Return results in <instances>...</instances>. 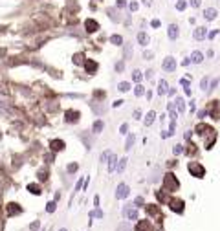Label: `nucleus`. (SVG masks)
Returning <instances> with one entry per match:
<instances>
[{
  "label": "nucleus",
  "instance_id": "f257e3e1",
  "mask_svg": "<svg viewBox=\"0 0 220 231\" xmlns=\"http://www.w3.org/2000/svg\"><path fill=\"white\" fill-rule=\"evenodd\" d=\"M163 189L169 191V193H174V191L180 189V180L176 178L174 173H167V174L163 176Z\"/></svg>",
  "mask_w": 220,
  "mask_h": 231
},
{
  "label": "nucleus",
  "instance_id": "f03ea898",
  "mask_svg": "<svg viewBox=\"0 0 220 231\" xmlns=\"http://www.w3.org/2000/svg\"><path fill=\"white\" fill-rule=\"evenodd\" d=\"M187 171H189V174L195 176V178H204V176H206V167H204L200 162H189V163H187Z\"/></svg>",
  "mask_w": 220,
  "mask_h": 231
},
{
  "label": "nucleus",
  "instance_id": "7ed1b4c3",
  "mask_svg": "<svg viewBox=\"0 0 220 231\" xmlns=\"http://www.w3.org/2000/svg\"><path fill=\"white\" fill-rule=\"evenodd\" d=\"M213 132H215V129H213L211 125L204 123V121H200V123L195 127V134H198V136H202V138H207V136L213 134Z\"/></svg>",
  "mask_w": 220,
  "mask_h": 231
},
{
  "label": "nucleus",
  "instance_id": "20e7f679",
  "mask_svg": "<svg viewBox=\"0 0 220 231\" xmlns=\"http://www.w3.org/2000/svg\"><path fill=\"white\" fill-rule=\"evenodd\" d=\"M162 70L167 72V73H173V72L176 70V59H174L173 55H167V57L163 59V62H162Z\"/></svg>",
  "mask_w": 220,
  "mask_h": 231
},
{
  "label": "nucleus",
  "instance_id": "39448f33",
  "mask_svg": "<svg viewBox=\"0 0 220 231\" xmlns=\"http://www.w3.org/2000/svg\"><path fill=\"white\" fill-rule=\"evenodd\" d=\"M207 114H209V117H213V119H220V101L218 99H215V101L209 103Z\"/></svg>",
  "mask_w": 220,
  "mask_h": 231
},
{
  "label": "nucleus",
  "instance_id": "423d86ee",
  "mask_svg": "<svg viewBox=\"0 0 220 231\" xmlns=\"http://www.w3.org/2000/svg\"><path fill=\"white\" fill-rule=\"evenodd\" d=\"M185 204H184V200L182 198H171L169 200V207H171V211H174V213H178V215H182L184 213V207Z\"/></svg>",
  "mask_w": 220,
  "mask_h": 231
},
{
  "label": "nucleus",
  "instance_id": "0eeeda50",
  "mask_svg": "<svg viewBox=\"0 0 220 231\" xmlns=\"http://www.w3.org/2000/svg\"><path fill=\"white\" fill-rule=\"evenodd\" d=\"M207 33H209V29H207L206 26H196V28L193 29V39H195V40H206V39H207Z\"/></svg>",
  "mask_w": 220,
  "mask_h": 231
},
{
  "label": "nucleus",
  "instance_id": "6e6552de",
  "mask_svg": "<svg viewBox=\"0 0 220 231\" xmlns=\"http://www.w3.org/2000/svg\"><path fill=\"white\" fill-rule=\"evenodd\" d=\"M167 37H169V40H176L178 37H180V26L178 24H169L167 26Z\"/></svg>",
  "mask_w": 220,
  "mask_h": 231
},
{
  "label": "nucleus",
  "instance_id": "1a4fd4ad",
  "mask_svg": "<svg viewBox=\"0 0 220 231\" xmlns=\"http://www.w3.org/2000/svg\"><path fill=\"white\" fill-rule=\"evenodd\" d=\"M202 17H204L207 22H213V20H217V17H218V9H217V7H206L204 13H202Z\"/></svg>",
  "mask_w": 220,
  "mask_h": 231
},
{
  "label": "nucleus",
  "instance_id": "9d476101",
  "mask_svg": "<svg viewBox=\"0 0 220 231\" xmlns=\"http://www.w3.org/2000/svg\"><path fill=\"white\" fill-rule=\"evenodd\" d=\"M129 195H130V187H129L127 184H119L117 189H116V198L123 200V198H127Z\"/></svg>",
  "mask_w": 220,
  "mask_h": 231
},
{
  "label": "nucleus",
  "instance_id": "9b49d317",
  "mask_svg": "<svg viewBox=\"0 0 220 231\" xmlns=\"http://www.w3.org/2000/svg\"><path fill=\"white\" fill-rule=\"evenodd\" d=\"M145 209H147V215L156 217L158 220L163 218V215H162V211H160V206H156V204H149V206H145Z\"/></svg>",
  "mask_w": 220,
  "mask_h": 231
},
{
  "label": "nucleus",
  "instance_id": "f8f14e48",
  "mask_svg": "<svg viewBox=\"0 0 220 231\" xmlns=\"http://www.w3.org/2000/svg\"><path fill=\"white\" fill-rule=\"evenodd\" d=\"M84 28H86V31L88 33H95V31H99V22L95 20V18H86L84 20Z\"/></svg>",
  "mask_w": 220,
  "mask_h": 231
},
{
  "label": "nucleus",
  "instance_id": "ddd939ff",
  "mask_svg": "<svg viewBox=\"0 0 220 231\" xmlns=\"http://www.w3.org/2000/svg\"><path fill=\"white\" fill-rule=\"evenodd\" d=\"M136 40H138V44L143 46V48H147V46L151 44V37H149L147 31H140V33L136 35Z\"/></svg>",
  "mask_w": 220,
  "mask_h": 231
},
{
  "label": "nucleus",
  "instance_id": "4468645a",
  "mask_svg": "<svg viewBox=\"0 0 220 231\" xmlns=\"http://www.w3.org/2000/svg\"><path fill=\"white\" fill-rule=\"evenodd\" d=\"M64 116H66V117H64V119H66V123H77V121H79V116H81V112H79V110H72V108H70V110H66V114H64Z\"/></svg>",
  "mask_w": 220,
  "mask_h": 231
},
{
  "label": "nucleus",
  "instance_id": "2eb2a0df",
  "mask_svg": "<svg viewBox=\"0 0 220 231\" xmlns=\"http://www.w3.org/2000/svg\"><path fill=\"white\" fill-rule=\"evenodd\" d=\"M64 147H66V143H64L62 140H51V141H50V149H51V152H62Z\"/></svg>",
  "mask_w": 220,
  "mask_h": 231
},
{
  "label": "nucleus",
  "instance_id": "dca6fc26",
  "mask_svg": "<svg viewBox=\"0 0 220 231\" xmlns=\"http://www.w3.org/2000/svg\"><path fill=\"white\" fill-rule=\"evenodd\" d=\"M97 68H99V64H97L95 61H92V59L84 61V70H86L88 73H95V72H97Z\"/></svg>",
  "mask_w": 220,
  "mask_h": 231
},
{
  "label": "nucleus",
  "instance_id": "f3484780",
  "mask_svg": "<svg viewBox=\"0 0 220 231\" xmlns=\"http://www.w3.org/2000/svg\"><path fill=\"white\" fill-rule=\"evenodd\" d=\"M204 53L202 51H198V50H195L193 53H191V62H195V64H202L204 62Z\"/></svg>",
  "mask_w": 220,
  "mask_h": 231
},
{
  "label": "nucleus",
  "instance_id": "a211bd4d",
  "mask_svg": "<svg viewBox=\"0 0 220 231\" xmlns=\"http://www.w3.org/2000/svg\"><path fill=\"white\" fill-rule=\"evenodd\" d=\"M156 92H158V95H165V94L169 92V84H167L165 79H162V81L158 83V90H156Z\"/></svg>",
  "mask_w": 220,
  "mask_h": 231
},
{
  "label": "nucleus",
  "instance_id": "6ab92c4d",
  "mask_svg": "<svg viewBox=\"0 0 220 231\" xmlns=\"http://www.w3.org/2000/svg\"><path fill=\"white\" fill-rule=\"evenodd\" d=\"M123 213H125V217H127L129 220H138V211H136L134 207H125Z\"/></svg>",
  "mask_w": 220,
  "mask_h": 231
},
{
  "label": "nucleus",
  "instance_id": "aec40b11",
  "mask_svg": "<svg viewBox=\"0 0 220 231\" xmlns=\"http://www.w3.org/2000/svg\"><path fill=\"white\" fill-rule=\"evenodd\" d=\"M132 53H134L132 44H130V42H125V44H123V59H130Z\"/></svg>",
  "mask_w": 220,
  "mask_h": 231
},
{
  "label": "nucleus",
  "instance_id": "412c9836",
  "mask_svg": "<svg viewBox=\"0 0 220 231\" xmlns=\"http://www.w3.org/2000/svg\"><path fill=\"white\" fill-rule=\"evenodd\" d=\"M174 7H176V11H180V13H184L187 7H189V0H176V4H174Z\"/></svg>",
  "mask_w": 220,
  "mask_h": 231
},
{
  "label": "nucleus",
  "instance_id": "4be33fe9",
  "mask_svg": "<svg viewBox=\"0 0 220 231\" xmlns=\"http://www.w3.org/2000/svg\"><path fill=\"white\" fill-rule=\"evenodd\" d=\"M154 119H156V112L154 110H151V112H147V116H145V127H151L152 123H154Z\"/></svg>",
  "mask_w": 220,
  "mask_h": 231
},
{
  "label": "nucleus",
  "instance_id": "5701e85b",
  "mask_svg": "<svg viewBox=\"0 0 220 231\" xmlns=\"http://www.w3.org/2000/svg\"><path fill=\"white\" fill-rule=\"evenodd\" d=\"M117 169V156L110 154V162H108V173H114Z\"/></svg>",
  "mask_w": 220,
  "mask_h": 231
},
{
  "label": "nucleus",
  "instance_id": "b1692460",
  "mask_svg": "<svg viewBox=\"0 0 220 231\" xmlns=\"http://www.w3.org/2000/svg\"><path fill=\"white\" fill-rule=\"evenodd\" d=\"M28 191H29L31 195H35V196H39V195L42 193V189H40L39 184H28Z\"/></svg>",
  "mask_w": 220,
  "mask_h": 231
},
{
  "label": "nucleus",
  "instance_id": "393cba45",
  "mask_svg": "<svg viewBox=\"0 0 220 231\" xmlns=\"http://www.w3.org/2000/svg\"><path fill=\"white\" fill-rule=\"evenodd\" d=\"M196 152H198L196 145H195L193 141H189V143H187V147H185V154H187V156H195Z\"/></svg>",
  "mask_w": 220,
  "mask_h": 231
},
{
  "label": "nucleus",
  "instance_id": "a878e982",
  "mask_svg": "<svg viewBox=\"0 0 220 231\" xmlns=\"http://www.w3.org/2000/svg\"><path fill=\"white\" fill-rule=\"evenodd\" d=\"M22 209L18 207V204H9L7 206V215H20Z\"/></svg>",
  "mask_w": 220,
  "mask_h": 231
},
{
  "label": "nucleus",
  "instance_id": "bb28decb",
  "mask_svg": "<svg viewBox=\"0 0 220 231\" xmlns=\"http://www.w3.org/2000/svg\"><path fill=\"white\" fill-rule=\"evenodd\" d=\"M110 42H112L114 46H123V44H125L121 35H110Z\"/></svg>",
  "mask_w": 220,
  "mask_h": 231
},
{
  "label": "nucleus",
  "instance_id": "cd10ccee",
  "mask_svg": "<svg viewBox=\"0 0 220 231\" xmlns=\"http://www.w3.org/2000/svg\"><path fill=\"white\" fill-rule=\"evenodd\" d=\"M103 129H105V123H103V119H97V121L94 123V127H92L94 134H99V132H101Z\"/></svg>",
  "mask_w": 220,
  "mask_h": 231
},
{
  "label": "nucleus",
  "instance_id": "c85d7f7f",
  "mask_svg": "<svg viewBox=\"0 0 220 231\" xmlns=\"http://www.w3.org/2000/svg\"><path fill=\"white\" fill-rule=\"evenodd\" d=\"M136 231H151V222H149V220H141V222L138 224Z\"/></svg>",
  "mask_w": 220,
  "mask_h": 231
},
{
  "label": "nucleus",
  "instance_id": "c756f323",
  "mask_svg": "<svg viewBox=\"0 0 220 231\" xmlns=\"http://www.w3.org/2000/svg\"><path fill=\"white\" fill-rule=\"evenodd\" d=\"M174 103H176L178 112H180V114H184V112H185V101H184L182 97H176V101H174Z\"/></svg>",
  "mask_w": 220,
  "mask_h": 231
},
{
  "label": "nucleus",
  "instance_id": "7c9ffc66",
  "mask_svg": "<svg viewBox=\"0 0 220 231\" xmlns=\"http://www.w3.org/2000/svg\"><path fill=\"white\" fill-rule=\"evenodd\" d=\"M134 94H136V97H141V95H145V86L143 84H136V88H134Z\"/></svg>",
  "mask_w": 220,
  "mask_h": 231
},
{
  "label": "nucleus",
  "instance_id": "2f4dec72",
  "mask_svg": "<svg viewBox=\"0 0 220 231\" xmlns=\"http://www.w3.org/2000/svg\"><path fill=\"white\" fill-rule=\"evenodd\" d=\"M141 79H143V73H141L140 70H134V72H132V81H134V83H141Z\"/></svg>",
  "mask_w": 220,
  "mask_h": 231
},
{
  "label": "nucleus",
  "instance_id": "473e14b6",
  "mask_svg": "<svg viewBox=\"0 0 220 231\" xmlns=\"http://www.w3.org/2000/svg\"><path fill=\"white\" fill-rule=\"evenodd\" d=\"M134 134H129V138H127V143H125V151H130L132 149V145H134Z\"/></svg>",
  "mask_w": 220,
  "mask_h": 231
},
{
  "label": "nucleus",
  "instance_id": "72a5a7b5",
  "mask_svg": "<svg viewBox=\"0 0 220 231\" xmlns=\"http://www.w3.org/2000/svg\"><path fill=\"white\" fill-rule=\"evenodd\" d=\"M117 90H119V92H129V90H130V83H127V81L119 83V84H117Z\"/></svg>",
  "mask_w": 220,
  "mask_h": 231
},
{
  "label": "nucleus",
  "instance_id": "f704fd0d",
  "mask_svg": "<svg viewBox=\"0 0 220 231\" xmlns=\"http://www.w3.org/2000/svg\"><path fill=\"white\" fill-rule=\"evenodd\" d=\"M173 152H174V156H180V154L185 152V147H184V145H174V147H173Z\"/></svg>",
  "mask_w": 220,
  "mask_h": 231
},
{
  "label": "nucleus",
  "instance_id": "c9c22d12",
  "mask_svg": "<svg viewBox=\"0 0 220 231\" xmlns=\"http://www.w3.org/2000/svg\"><path fill=\"white\" fill-rule=\"evenodd\" d=\"M73 62H75V64H84V55H83V53L73 55Z\"/></svg>",
  "mask_w": 220,
  "mask_h": 231
},
{
  "label": "nucleus",
  "instance_id": "e433bc0d",
  "mask_svg": "<svg viewBox=\"0 0 220 231\" xmlns=\"http://www.w3.org/2000/svg\"><path fill=\"white\" fill-rule=\"evenodd\" d=\"M125 167H127V158H121V160H119V165H117V169H116V171H117V173H123V171H125Z\"/></svg>",
  "mask_w": 220,
  "mask_h": 231
},
{
  "label": "nucleus",
  "instance_id": "4c0bfd02",
  "mask_svg": "<svg viewBox=\"0 0 220 231\" xmlns=\"http://www.w3.org/2000/svg\"><path fill=\"white\" fill-rule=\"evenodd\" d=\"M189 6L193 9H198V7H202V0H189Z\"/></svg>",
  "mask_w": 220,
  "mask_h": 231
},
{
  "label": "nucleus",
  "instance_id": "58836bf2",
  "mask_svg": "<svg viewBox=\"0 0 220 231\" xmlns=\"http://www.w3.org/2000/svg\"><path fill=\"white\" fill-rule=\"evenodd\" d=\"M200 86H202V90H207V88H209V77H204V79L200 81Z\"/></svg>",
  "mask_w": 220,
  "mask_h": 231
},
{
  "label": "nucleus",
  "instance_id": "ea45409f",
  "mask_svg": "<svg viewBox=\"0 0 220 231\" xmlns=\"http://www.w3.org/2000/svg\"><path fill=\"white\" fill-rule=\"evenodd\" d=\"M129 9H130L132 13H136V11L140 9V4H138V2H130V4H129Z\"/></svg>",
  "mask_w": 220,
  "mask_h": 231
},
{
  "label": "nucleus",
  "instance_id": "a19ab883",
  "mask_svg": "<svg viewBox=\"0 0 220 231\" xmlns=\"http://www.w3.org/2000/svg\"><path fill=\"white\" fill-rule=\"evenodd\" d=\"M55 207H57V204H55V202H48L46 211H48V213H53V211H55Z\"/></svg>",
  "mask_w": 220,
  "mask_h": 231
},
{
  "label": "nucleus",
  "instance_id": "79ce46f5",
  "mask_svg": "<svg viewBox=\"0 0 220 231\" xmlns=\"http://www.w3.org/2000/svg\"><path fill=\"white\" fill-rule=\"evenodd\" d=\"M129 4H127V0H116V7L117 9H123V7H127Z\"/></svg>",
  "mask_w": 220,
  "mask_h": 231
},
{
  "label": "nucleus",
  "instance_id": "37998d69",
  "mask_svg": "<svg viewBox=\"0 0 220 231\" xmlns=\"http://www.w3.org/2000/svg\"><path fill=\"white\" fill-rule=\"evenodd\" d=\"M160 26H162V22H160L158 18H152V20H151V28H154V29H158Z\"/></svg>",
  "mask_w": 220,
  "mask_h": 231
},
{
  "label": "nucleus",
  "instance_id": "c03bdc74",
  "mask_svg": "<svg viewBox=\"0 0 220 231\" xmlns=\"http://www.w3.org/2000/svg\"><path fill=\"white\" fill-rule=\"evenodd\" d=\"M218 33H220V29H213V31H209V33H207V39H209V40H213Z\"/></svg>",
  "mask_w": 220,
  "mask_h": 231
},
{
  "label": "nucleus",
  "instance_id": "a18cd8bd",
  "mask_svg": "<svg viewBox=\"0 0 220 231\" xmlns=\"http://www.w3.org/2000/svg\"><path fill=\"white\" fill-rule=\"evenodd\" d=\"M206 116H207V108H204V110H198V114H196V117H198V119H204Z\"/></svg>",
  "mask_w": 220,
  "mask_h": 231
},
{
  "label": "nucleus",
  "instance_id": "49530a36",
  "mask_svg": "<svg viewBox=\"0 0 220 231\" xmlns=\"http://www.w3.org/2000/svg\"><path fill=\"white\" fill-rule=\"evenodd\" d=\"M127 130H129V125H127V123H123V125L119 127V134H123V136H125V134H129Z\"/></svg>",
  "mask_w": 220,
  "mask_h": 231
},
{
  "label": "nucleus",
  "instance_id": "de8ad7c7",
  "mask_svg": "<svg viewBox=\"0 0 220 231\" xmlns=\"http://www.w3.org/2000/svg\"><path fill=\"white\" fill-rule=\"evenodd\" d=\"M123 68H125V62H123V61L116 62V72H123Z\"/></svg>",
  "mask_w": 220,
  "mask_h": 231
},
{
  "label": "nucleus",
  "instance_id": "09e8293b",
  "mask_svg": "<svg viewBox=\"0 0 220 231\" xmlns=\"http://www.w3.org/2000/svg\"><path fill=\"white\" fill-rule=\"evenodd\" d=\"M217 86H218V79H213V81H211V83H209V90H211V92H213V90H215V88H217Z\"/></svg>",
  "mask_w": 220,
  "mask_h": 231
},
{
  "label": "nucleus",
  "instance_id": "8fccbe9b",
  "mask_svg": "<svg viewBox=\"0 0 220 231\" xmlns=\"http://www.w3.org/2000/svg\"><path fill=\"white\" fill-rule=\"evenodd\" d=\"M77 169H79V165H77V163H70V165H68V173H75Z\"/></svg>",
  "mask_w": 220,
  "mask_h": 231
},
{
  "label": "nucleus",
  "instance_id": "3c124183",
  "mask_svg": "<svg viewBox=\"0 0 220 231\" xmlns=\"http://www.w3.org/2000/svg\"><path fill=\"white\" fill-rule=\"evenodd\" d=\"M53 158H55V152H51V154H46V156H44V160H46L48 163H51V162H53Z\"/></svg>",
  "mask_w": 220,
  "mask_h": 231
},
{
  "label": "nucleus",
  "instance_id": "603ef678",
  "mask_svg": "<svg viewBox=\"0 0 220 231\" xmlns=\"http://www.w3.org/2000/svg\"><path fill=\"white\" fill-rule=\"evenodd\" d=\"M46 178H48V171H40V173H39V180L42 182V180H46Z\"/></svg>",
  "mask_w": 220,
  "mask_h": 231
},
{
  "label": "nucleus",
  "instance_id": "864d4df0",
  "mask_svg": "<svg viewBox=\"0 0 220 231\" xmlns=\"http://www.w3.org/2000/svg\"><path fill=\"white\" fill-rule=\"evenodd\" d=\"M134 204H136V206H138V207H141V206H143V204H145V200H143V198H141V196H138V198H136V202H134Z\"/></svg>",
  "mask_w": 220,
  "mask_h": 231
},
{
  "label": "nucleus",
  "instance_id": "5fc2aeb1",
  "mask_svg": "<svg viewBox=\"0 0 220 231\" xmlns=\"http://www.w3.org/2000/svg\"><path fill=\"white\" fill-rule=\"evenodd\" d=\"M143 57H145L147 61H151V59L154 57V53H152V51H145V53H143Z\"/></svg>",
  "mask_w": 220,
  "mask_h": 231
},
{
  "label": "nucleus",
  "instance_id": "6e6d98bb",
  "mask_svg": "<svg viewBox=\"0 0 220 231\" xmlns=\"http://www.w3.org/2000/svg\"><path fill=\"white\" fill-rule=\"evenodd\" d=\"M123 103H125L123 99H117V101H114V103H112V106H114V108H117V106H121Z\"/></svg>",
  "mask_w": 220,
  "mask_h": 231
},
{
  "label": "nucleus",
  "instance_id": "4d7b16f0",
  "mask_svg": "<svg viewBox=\"0 0 220 231\" xmlns=\"http://www.w3.org/2000/svg\"><path fill=\"white\" fill-rule=\"evenodd\" d=\"M134 119H141V110H140V108L134 110Z\"/></svg>",
  "mask_w": 220,
  "mask_h": 231
},
{
  "label": "nucleus",
  "instance_id": "13d9d810",
  "mask_svg": "<svg viewBox=\"0 0 220 231\" xmlns=\"http://www.w3.org/2000/svg\"><path fill=\"white\" fill-rule=\"evenodd\" d=\"M90 217H99V218H103V211H92Z\"/></svg>",
  "mask_w": 220,
  "mask_h": 231
},
{
  "label": "nucleus",
  "instance_id": "bf43d9fd",
  "mask_svg": "<svg viewBox=\"0 0 220 231\" xmlns=\"http://www.w3.org/2000/svg\"><path fill=\"white\" fill-rule=\"evenodd\" d=\"M180 84H182L184 88H189V81H187V79H180Z\"/></svg>",
  "mask_w": 220,
  "mask_h": 231
},
{
  "label": "nucleus",
  "instance_id": "052dcab7",
  "mask_svg": "<svg viewBox=\"0 0 220 231\" xmlns=\"http://www.w3.org/2000/svg\"><path fill=\"white\" fill-rule=\"evenodd\" d=\"M152 73H154V70H147V72H145V77H147V79H152Z\"/></svg>",
  "mask_w": 220,
  "mask_h": 231
},
{
  "label": "nucleus",
  "instance_id": "680f3d73",
  "mask_svg": "<svg viewBox=\"0 0 220 231\" xmlns=\"http://www.w3.org/2000/svg\"><path fill=\"white\" fill-rule=\"evenodd\" d=\"M141 4H143V6H147V7H151L154 2H152V0H141Z\"/></svg>",
  "mask_w": 220,
  "mask_h": 231
},
{
  "label": "nucleus",
  "instance_id": "e2e57ef3",
  "mask_svg": "<svg viewBox=\"0 0 220 231\" xmlns=\"http://www.w3.org/2000/svg\"><path fill=\"white\" fill-rule=\"evenodd\" d=\"M189 62H191V57H189V59H184V61H182V66H189Z\"/></svg>",
  "mask_w": 220,
  "mask_h": 231
},
{
  "label": "nucleus",
  "instance_id": "0e129e2a",
  "mask_svg": "<svg viewBox=\"0 0 220 231\" xmlns=\"http://www.w3.org/2000/svg\"><path fill=\"white\" fill-rule=\"evenodd\" d=\"M167 94H169V95H171V97H173V95H174V94H176V90H174V88H169V92H167Z\"/></svg>",
  "mask_w": 220,
  "mask_h": 231
},
{
  "label": "nucleus",
  "instance_id": "69168bd1",
  "mask_svg": "<svg viewBox=\"0 0 220 231\" xmlns=\"http://www.w3.org/2000/svg\"><path fill=\"white\" fill-rule=\"evenodd\" d=\"M59 231H68V229H59Z\"/></svg>",
  "mask_w": 220,
  "mask_h": 231
},
{
  "label": "nucleus",
  "instance_id": "338daca9",
  "mask_svg": "<svg viewBox=\"0 0 220 231\" xmlns=\"http://www.w3.org/2000/svg\"><path fill=\"white\" fill-rule=\"evenodd\" d=\"M218 2H220V0H218Z\"/></svg>",
  "mask_w": 220,
  "mask_h": 231
}]
</instances>
